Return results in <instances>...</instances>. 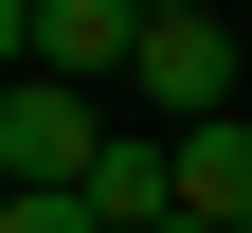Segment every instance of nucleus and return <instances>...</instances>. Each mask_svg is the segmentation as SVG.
<instances>
[{
    "mask_svg": "<svg viewBox=\"0 0 252 233\" xmlns=\"http://www.w3.org/2000/svg\"><path fill=\"white\" fill-rule=\"evenodd\" d=\"M126 36H144V0H36V54H18V72H54V90H126Z\"/></svg>",
    "mask_w": 252,
    "mask_h": 233,
    "instance_id": "obj_3",
    "label": "nucleus"
},
{
    "mask_svg": "<svg viewBox=\"0 0 252 233\" xmlns=\"http://www.w3.org/2000/svg\"><path fill=\"white\" fill-rule=\"evenodd\" d=\"M126 90H144V126L234 108V18H216V0H144V36H126Z\"/></svg>",
    "mask_w": 252,
    "mask_h": 233,
    "instance_id": "obj_1",
    "label": "nucleus"
},
{
    "mask_svg": "<svg viewBox=\"0 0 252 233\" xmlns=\"http://www.w3.org/2000/svg\"><path fill=\"white\" fill-rule=\"evenodd\" d=\"M162 180H180V215H252V108H198V126H162Z\"/></svg>",
    "mask_w": 252,
    "mask_h": 233,
    "instance_id": "obj_4",
    "label": "nucleus"
},
{
    "mask_svg": "<svg viewBox=\"0 0 252 233\" xmlns=\"http://www.w3.org/2000/svg\"><path fill=\"white\" fill-rule=\"evenodd\" d=\"M216 233H252V215H216Z\"/></svg>",
    "mask_w": 252,
    "mask_h": 233,
    "instance_id": "obj_7",
    "label": "nucleus"
},
{
    "mask_svg": "<svg viewBox=\"0 0 252 233\" xmlns=\"http://www.w3.org/2000/svg\"><path fill=\"white\" fill-rule=\"evenodd\" d=\"M90 144H108V90L0 72V180H90Z\"/></svg>",
    "mask_w": 252,
    "mask_h": 233,
    "instance_id": "obj_2",
    "label": "nucleus"
},
{
    "mask_svg": "<svg viewBox=\"0 0 252 233\" xmlns=\"http://www.w3.org/2000/svg\"><path fill=\"white\" fill-rule=\"evenodd\" d=\"M18 18H36V0H18Z\"/></svg>",
    "mask_w": 252,
    "mask_h": 233,
    "instance_id": "obj_8",
    "label": "nucleus"
},
{
    "mask_svg": "<svg viewBox=\"0 0 252 233\" xmlns=\"http://www.w3.org/2000/svg\"><path fill=\"white\" fill-rule=\"evenodd\" d=\"M0 233H108V215H90L72 180H0Z\"/></svg>",
    "mask_w": 252,
    "mask_h": 233,
    "instance_id": "obj_6",
    "label": "nucleus"
},
{
    "mask_svg": "<svg viewBox=\"0 0 252 233\" xmlns=\"http://www.w3.org/2000/svg\"><path fill=\"white\" fill-rule=\"evenodd\" d=\"M72 197H90V215H108V233H144V215H180V180H162V126H108Z\"/></svg>",
    "mask_w": 252,
    "mask_h": 233,
    "instance_id": "obj_5",
    "label": "nucleus"
}]
</instances>
